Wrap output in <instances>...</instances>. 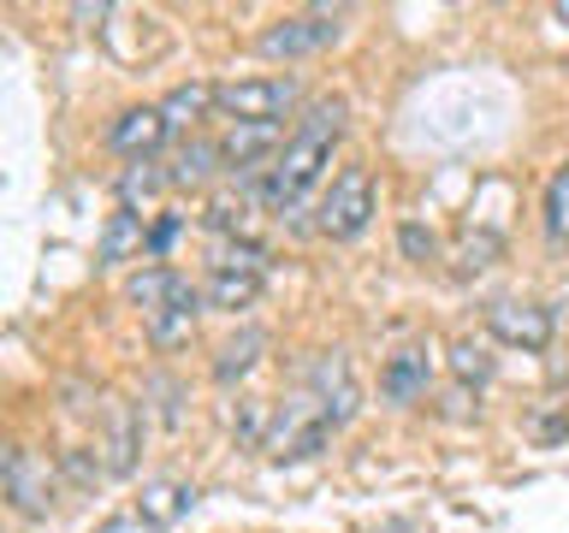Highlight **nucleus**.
<instances>
[{
    "label": "nucleus",
    "mask_w": 569,
    "mask_h": 533,
    "mask_svg": "<svg viewBox=\"0 0 569 533\" xmlns=\"http://www.w3.org/2000/svg\"><path fill=\"white\" fill-rule=\"evenodd\" d=\"M345 95H327V101H315L309 107V119L291 131V142H284V154L267 167L261 178H243L249 195H256L261 208H273V213H291L302 195L315 190V178L332 167V142L345 137Z\"/></svg>",
    "instance_id": "obj_1"
},
{
    "label": "nucleus",
    "mask_w": 569,
    "mask_h": 533,
    "mask_svg": "<svg viewBox=\"0 0 569 533\" xmlns=\"http://www.w3.org/2000/svg\"><path fill=\"white\" fill-rule=\"evenodd\" d=\"M332 439V421L320 415V403L309 398V391H291L273 415H267V439H261V451L267 456H279V462H302V456H320V444Z\"/></svg>",
    "instance_id": "obj_2"
},
{
    "label": "nucleus",
    "mask_w": 569,
    "mask_h": 533,
    "mask_svg": "<svg viewBox=\"0 0 569 533\" xmlns=\"http://www.w3.org/2000/svg\"><path fill=\"white\" fill-rule=\"evenodd\" d=\"M261 284H267V255L256 243H238V249H220V255L208 261L202 296H208V309L238 314V309H256Z\"/></svg>",
    "instance_id": "obj_3"
},
{
    "label": "nucleus",
    "mask_w": 569,
    "mask_h": 533,
    "mask_svg": "<svg viewBox=\"0 0 569 533\" xmlns=\"http://www.w3.org/2000/svg\"><path fill=\"white\" fill-rule=\"evenodd\" d=\"M345 30V12L338 7H309V12H291L279 24H267L256 36V53L261 60H309V53H327Z\"/></svg>",
    "instance_id": "obj_4"
},
{
    "label": "nucleus",
    "mask_w": 569,
    "mask_h": 533,
    "mask_svg": "<svg viewBox=\"0 0 569 533\" xmlns=\"http://www.w3.org/2000/svg\"><path fill=\"white\" fill-rule=\"evenodd\" d=\"M0 486H7L12 515H24V522H48L53 497H60V474H53L48 456H36L30 444H7V462H0Z\"/></svg>",
    "instance_id": "obj_5"
},
{
    "label": "nucleus",
    "mask_w": 569,
    "mask_h": 533,
    "mask_svg": "<svg viewBox=\"0 0 569 533\" xmlns=\"http://www.w3.org/2000/svg\"><path fill=\"white\" fill-rule=\"evenodd\" d=\"M302 89L297 78H238L220 83V119L231 124H284V113H297Z\"/></svg>",
    "instance_id": "obj_6"
},
{
    "label": "nucleus",
    "mask_w": 569,
    "mask_h": 533,
    "mask_svg": "<svg viewBox=\"0 0 569 533\" xmlns=\"http://www.w3.org/2000/svg\"><path fill=\"white\" fill-rule=\"evenodd\" d=\"M368 220H373V172L368 167H345L332 178V190L320 195V231L327 238H338V243H350V238H362L368 231Z\"/></svg>",
    "instance_id": "obj_7"
},
{
    "label": "nucleus",
    "mask_w": 569,
    "mask_h": 533,
    "mask_svg": "<svg viewBox=\"0 0 569 533\" xmlns=\"http://www.w3.org/2000/svg\"><path fill=\"white\" fill-rule=\"evenodd\" d=\"M302 391H309V398L320 403V415L332 421V433H338V426H350L356 409H362V385H356V368H350L345 350L315 355L309 373H302Z\"/></svg>",
    "instance_id": "obj_8"
},
{
    "label": "nucleus",
    "mask_w": 569,
    "mask_h": 533,
    "mask_svg": "<svg viewBox=\"0 0 569 533\" xmlns=\"http://www.w3.org/2000/svg\"><path fill=\"white\" fill-rule=\"evenodd\" d=\"M101 462H107V474L124 480V474H137V451H142V409L137 403H124V398H107L101 403Z\"/></svg>",
    "instance_id": "obj_9"
},
{
    "label": "nucleus",
    "mask_w": 569,
    "mask_h": 533,
    "mask_svg": "<svg viewBox=\"0 0 569 533\" xmlns=\"http://www.w3.org/2000/svg\"><path fill=\"white\" fill-rule=\"evenodd\" d=\"M487 332L510 350H546L551 344V309L522 296H492L487 302Z\"/></svg>",
    "instance_id": "obj_10"
},
{
    "label": "nucleus",
    "mask_w": 569,
    "mask_h": 533,
    "mask_svg": "<svg viewBox=\"0 0 569 533\" xmlns=\"http://www.w3.org/2000/svg\"><path fill=\"white\" fill-rule=\"evenodd\" d=\"M167 137H172V124H167V113H160V101L124 107V113L107 124V149H113L119 160H154L160 149H167Z\"/></svg>",
    "instance_id": "obj_11"
},
{
    "label": "nucleus",
    "mask_w": 569,
    "mask_h": 533,
    "mask_svg": "<svg viewBox=\"0 0 569 533\" xmlns=\"http://www.w3.org/2000/svg\"><path fill=\"white\" fill-rule=\"evenodd\" d=\"M284 142H291V137H284V124H226L220 154H226V167L238 178H261L284 154Z\"/></svg>",
    "instance_id": "obj_12"
},
{
    "label": "nucleus",
    "mask_w": 569,
    "mask_h": 533,
    "mask_svg": "<svg viewBox=\"0 0 569 533\" xmlns=\"http://www.w3.org/2000/svg\"><path fill=\"white\" fill-rule=\"evenodd\" d=\"M427 385H433V355H427V344H403V350L386 355V368H380V398L386 403H398V409L421 403Z\"/></svg>",
    "instance_id": "obj_13"
},
{
    "label": "nucleus",
    "mask_w": 569,
    "mask_h": 533,
    "mask_svg": "<svg viewBox=\"0 0 569 533\" xmlns=\"http://www.w3.org/2000/svg\"><path fill=\"white\" fill-rule=\"evenodd\" d=\"M149 255V213H137V208H113L107 213V225H101V243H96V266H124V261H142Z\"/></svg>",
    "instance_id": "obj_14"
},
{
    "label": "nucleus",
    "mask_w": 569,
    "mask_h": 533,
    "mask_svg": "<svg viewBox=\"0 0 569 533\" xmlns=\"http://www.w3.org/2000/svg\"><path fill=\"white\" fill-rule=\"evenodd\" d=\"M202 309H208L202 284H190L184 273H178L172 302H167L160 314H149V338H154V350H178V344H190V332H196V320H202Z\"/></svg>",
    "instance_id": "obj_15"
},
{
    "label": "nucleus",
    "mask_w": 569,
    "mask_h": 533,
    "mask_svg": "<svg viewBox=\"0 0 569 533\" xmlns=\"http://www.w3.org/2000/svg\"><path fill=\"white\" fill-rule=\"evenodd\" d=\"M190 510H196V486H190V480H149V486L137 492V515H142L154 533L178 527Z\"/></svg>",
    "instance_id": "obj_16"
},
{
    "label": "nucleus",
    "mask_w": 569,
    "mask_h": 533,
    "mask_svg": "<svg viewBox=\"0 0 569 533\" xmlns=\"http://www.w3.org/2000/svg\"><path fill=\"white\" fill-rule=\"evenodd\" d=\"M160 113H167L172 131H190L196 137V124H202L208 113H220V83H208V78H190V83H178L160 95Z\"/></svg>",
    "instance_id": "obj_17"
},
{
    "label": "nucleus",
    "mask_w": 569,
    "mask_h": 533,
    "mask_svg": "<svg viewBox=\"0 0 569 533\" xmlns=\"http://www.w3.org/2000/svg\"><path fill=\"white\" fill-rule=\"evenodd\" d=\"M261 350H267V332L261 326H243L238 338H226L220 350H213V385H243L249 373H256V362H261Z\"/></svg>",
    "instance_id": "obj_18"
},
{
    "label": "nucleus",
    "mask_w": 569,
    "mask_h": 533,
    "mask_svg": "<svg viewBox=\"0 0 569 533\" xmlns=\"http://www.w3.org/2000/svg\"><path fill=\"white\" fill-rule=\"evenodd\" d=\"M226 167V154H220V142L213 137H184L178 142V154H172V190H202L213 172Z\"/></svg>",
    "instance_id": "obj_19"
},
{
    "label": "nucleus",
    "mask_w": 569,
    "mask_h": 533,
    "mask_svg": "<svg viewBox=\"0 0 569 533\" xmlns=\"http://www.w3.org/2000/svg\"><path fill=\"white\" fill-rule=\"evenodd\" d=\"M113 190H119V208H149L160 190H172V172L160 167V160H131V167H119L113 178Z\"/></svg>",
    "instance_id": "obj_20"
},
{
    "label": "nucleus",
    "mask_w": 569,
    "mask_h": 533,
    "mask_svg": "<svg viewBox=\"0 0 569 533\" xmlns=\"http://www.w3.org/2000/svg\"><path fill=\"white\" fill-rule=\"evenodd\" d=\"M172 291H178V273H172V266H142V273H131V284H124V296L142 309V320L167 309Z\"/></svg>",
    "instance_id": "obj_21"
},
{
    "label": "nucleus",
    "mask_w": 569,
    "mask_h": 533,
    "mask_svg": "<svg viewBox=\"0 0 569 533\" xmlns=\"http://www.w3.org/2000/svg\"><path fill=\"white\" fill-rule=\"evenodd\" d=\"M540 225L551 243H569V167L546 178V202H540Z\"/></svg>",
    "instance_id": "obj_22"
},
{
    "label": "nucleus",
    "mask_w": 569,
    "mask_h": 533,
    "mask_svg": "<svg viewBox=\"0 0 569 533\" xmlns=\"http://www.w3.org/2000/svg\"><path fill=\"white\" fill-rule=\"evenodd\" d=\"M60 474L71 480V486H101V480H113L107 474V462H101V451H89V444H71V451H60Z\"/></svg>",
    "instance_id": "obj_23"
},
{
    "label": "nucleus",
    "mask_w": 569,
    "mask_h": 533,
    "mask_svg": "<svg viewBox=\"0 0 569 533\" xmlns=\"http://www.w3.org/2000/svg\"><path fill=\"white\" fill-rule=\"evenodd\" d=\"M451 373L462 385H487L492 380V355H487V344H475V338H457L451 344Z\"/></svg>",
    "instance_id": "obj_24"
},
{
    "label": "nucleus",
    "mask_w": 569,
    "mask_h": 533,
    "mask_svg": "<svg viewBox=\"0 0 569 533\" xmlns=\"http://www.w3.org/2000/svg\"><path fill=\"white\" fill-rule=\"evenodd\" d=\"M398 243H403V255H409V261H439V238H433L427 225H416V220L398 225Z\"/></svg>",
    "instance_id": "obj_25"
},
{
    "label": "nucleus",
    "mask_w": 569,
    "mask_h": 533,
    "mask_svg": "<svg viewBox=\"0 0 569 533\" xmlns=\"http://www.w3.org/2000/svg\"><path fill=\"white\" fill-rule=\"evenodd\" d=\"M178 231H184V220H178V213H160V220L149 225V261H154V266L167 261V249L178 243Z\"/></svg>",
    "instance_id": "obj_26"
},
{
    "label": "nucleus",
    "mask_w": 569,
    "mask_h": 533,
    "mask_svg": "<svg viewBox=\"0 0 569 533\" xmlns=\"http://www.w3.org/2000/svg\"><path fill=\"white\" fill-rule=\"evenodd\" d=\"M96 533H154V527H149V522H142V515H137V510H124V515H107V522H101Z\"/></svg>",
    "instance_id": "obj_27"
},
{
    "label": "nucleus",
    "mask_w": 569,
    "mask_h": 533,
    "mask_svg": "<svg viewBox=\"0 0 569 533\" xmlns=\"http://www.w3.org/2000/svg\"><path fill=\"white\" fill-rule=\"evenodd\" d=\"M551 18H563V24H569V0H558V7H551Z\"/></svg>",
    "instance_id": "obj_28"
}]
</instances>
